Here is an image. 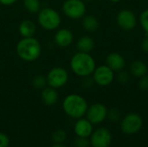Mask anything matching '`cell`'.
<instances>
[{
	"label": "cell",
	"mask_w": 148,
	"mask_h": 147,
	"mask_svg": "<svg viewBox=\"0 0 148 147\" xmlns=\"http://www.w3.org/2000/svg\"><path fill=\"white\" fill-rule=\"evenodd\" d=\"M141 49L145 53L148 54V35H146L145 38L141 42Z\"/></svg>",
	"instance_id": "cell-30"
},
{
	"label": "cell",
	"mask_w": 148,
	"mask_h": 147,
	"mask_svg": "<svg viewBox=\"0 0 148 147\" xmlns=\"http://www.w3.org/2000/svg\"><path fill=\"white\" fill-rule=\"evenodd\" d=\"M18 0H0V3L4 6H10L16 3Z\"/></svg>",
	"instance_id": "cell-31"
},
{
	"label": "cell",
	"mask_w": 148,
	"mask_h": 147,
	"mask_svg": "<svg viewBox=\"0 0 148 147\" xmlns=\"http://www.w3.org/2000/svg\"><path fill=\"white\" fill-rule=\"evenodd\" d=\"M86 116L93 125H99L107 119L108 108L102 103H95L88 107Z\"/></svg>",
	"instance_id": "cell-10"
},
{
	"label": "cell",
	"mask_w": 148,
	"mask_h": 147,
	"mask_svg": "<svg viewBox=\"0 0 148 147\" xmlns=\"http://www.w3.org/2000/svg\"><path fill=\"white\" fill-rule=\"evenodd\" d=\"M109 120H111L112 122H118L121 120V112L116 108V107H113L109 110H108V117H107Z\"/></svg>",
	"instance_id": "cell-23"
},
{
	"label": "cell",
	"mask_w": 148,
	"mask_h": 147,
	"mask_svg": "<svg viewBox=\"0 0 148 147\" xmlns=\"http://www.w3.org/2000/svg\"><path fill=\"white\" fill-rule=\"evenodd\" d=\"M18 57L28 62L36 61L42 54L41 42L36 37H22L16 47Z\"/></svg>",
	"instance_id": "cell-1"
},
{
	"label": "cell",
	"mask_w": 148,
	"mask_h": 147,
	"mask_svg": "<svg viewBox=\"0 0 148 147\" xmlns=\"http://www.w3.org/2000/svg\"><path fill=\"white\" fill-rule=\"evenodd\" d=\"M69 78L68 71L62 67H55L51 68L46 75L48 85L56 89L64 87L68 83Z\"/></svg>",
	"instance_id": "cell-7"
},
{
	"label": "cell",
	"mask_w": 148,
	"mask_h": 147,
	"mask_svg": "<svg viewBox=\"0 0 148 147\" xmlns=\"http://www.w3.org/2000/svg\"><path fill=\"white\" fill-rule=\"evenodd\" d=\"M23 4L25 9L29 13H38L41 8L40 0H23Z\"/></svg>",
	"instance_id": "cell-20"
},
{
	"label": "cell",
	"mask_w": 148,
	"mask_h": 147,
	"mask_svg": "<svg viewBox=\"0 0 148 147\" xmlns=\"http://www.w3.org/2000/svg\"><path fill=\"white\" fill-rule=\"evenodd\" d=\"M54 42L60 48H67L73 43L74 34L67 28L59 29L54 36Z\"/></svg>",
	"instance_id": "cell-12"
},
{
	"label": "cell",
	"mask_w": 148,
	"mask_h": 147,
	"mask_svg": "<svg viewBox=\"0 0 148 147\" xmlns=\"http://www.w3.org/2000/svg\"><path fill=\"white\" fill-rule=\"evenodd\" d=\"M112 3H119V2H121V0H110Z\"/></svg>",
	"instance_id": "cell-33"
},
{
	"label": "cell",
	"mask_w": 148,
	"mask_h": 147,
	"mask_svg": "<svg viewBox=\"0 0 148 147\" xmlns=\"http://www.w3.org/2000/svg\"><path fill=\"white\" fill-rule=\"evenodd\" d=\"M147 72L148 67L147 66V64L140 60H136L133 62L130 65V73L134 77L140 79V77L146 75Z\"/></svg>",
	"instance_id": "cell-17"
},
{
	"label": "cell",
	"mask_w": 148,
	"mask_h": 147,
	"mask_svg": "<svg viewBox=\"0 0 148 147\" xmlns=\"http://www.w3.org/2000/svg\"><path fill=\"white\" fill-rule=\"evenodd\" d=\"M96 68L95 61L89 53L78 51L70 60V68L75 75L80 77L90 76Z\"/></svg>",
	"instance_id": "cell-2"
},
{
	"label": "cell",
	"mask_w": 148,
	"mask_h": 147,
	"mask_svg": "<svg viewBox=\"0 0 148 147\" xmlns=\"http://www.w3.org/2000/svg\"><path fill=\"white\" fill-rule=\"evenodd\" d=\"M92 75L95 83L101 87L110 85L114 79V72L107 65H101L95 68Z\"/></svg>",
	"instance_id": "cell-8"
},
{
	"label": "cell",
	"mask_w": 148,
	"mask_h": 147,
	"mask_svg": "<svg viewBox=\"0 0 148 147\" xmlns=\"http://www.w3.org/2000/svg\"><path fill=\"white\" fill-rule=\"evenodd\" d=\"M65 113L73 119H81L86 115L88 105L85 98L77 94H71L65 97L62 102Z\"/></svg>",
	"instance_id": "cell-3"
},
{
	"label": "cell",
	"mask_w": 148,
	"mask_h": 147,
	"mask_svg": "<svg viewBox=\"0 0 148 147\" xmlns=\"http://www.w3.org/2000/svg\"><path fill=\"white\" fill-rule=\"evenodd\" d=\"M41 98L42 102L47 106H53L58 101V93L56 88L51 87H45L41 93Z\"/></svg>",
	"instance_id": "cell-16"
},
{
	"label": "cell",
	"mask_w": 148,
	"mask_h": 147,
	"mask_svg": "<svg viewBox=\"0 0 148 147\" xmlns=\"http://www.w3.org/2000/svg\"><path fill=\"white\" fill-rule=\"evenodd\" d=\"M117 81L121 84H127L130 81V75L127 71H124V69H123V70L118 72Z\"/></svg>",
	"instance_id": "cell-25"
},
{
	"label": "cell",
	"mask_w": 148,
	"mask_h": 147,
	"mask_svg": "<svg viewBox=\"0 0 148 147\" xmlns=\"http://www.w3.org/2000/svg\"><path fill=\"white\" fill-rule=\"evenodd\" d=\"M82 27L83 29L90 33L96 31L99 29L100 23L98 19L93 15H85L82 17Z\"/></svg>",
	"instance_id": "cell-19"
},
{
	"label": "cell",
	"mask_w": 148,
	"mask_h": 147,
	"mask_svg": "<svg viewBox=\"0 0 148 147\" xmlns=\"http://www.w3.org/2000/svg\"><path fill=\"white\" fill-rule=\"evenodd\" d=\"M84 80L82 81V86L84 88H90L93 86V84L95 83L93 78H90L89 76H87V77H83Z\"/></svg>",
	"instance_id": "cell-29"
},
{
	"label": "cell",
	"mask_w": 148,
	"mask_h": 147,
	"mask_svg": "<svg viewBox=\"0 0 148 147\" xmlns=\"http://www.w3.org/2000/svg\"><path fill=\"white\" fill-rule=\"evenodd\" d=\"M139 21H140V23L142 29H144L146 35H148V9L143 10L140 13Z\"/></svg>",
	"instance_id": "cell-24"
},
{
	"label": "cell",
	"mask_w": 148,
	"mask_h": 147,
	"mask_svg": "<svg viewBox=\"0 0 148 147\" xmlns=\"http://www.w3.org/2000/svg\"><path fill=\"white\" fill-rule=\"evenodd\" d=\"M143 126L142 117L135 113L127 114L121 122V131L127 135H133L139 133Z\"/></svg>",
	"instance_id": "cell-6"
},
{
	"label": "cell",
	"mask_w": 148,
	"mask_h": 147,
	"mask_svg": "<svg viewBox=\"0 0 148 147\" xmlns=\"http://www.w3.org/2000/svg\"><path fill=\"white\" fill-rule=\"evenodd\" d=\"M10 139L5 133H0V147H9Z\"/></svg>",
	"instance_id": "cell-28"
},
{
	"label": "cell",
	"mask_w": 148,
	"mask_h": 147,
	"mask_svg": "<svg viewBox=\"0 0 148 147\" xmlns=\"http://www.w3.org/2000/svg\"><path fill=\"white\" fill-rule=\"evenodd\" d=\"M106 65L108 66L114 73L123 70L126 67V60L122 55L117 52L110 53L106 58Z\"/></svg>",
	"instance_id": "cell-13"
},
{
	"label": "cell",
	"mask_w": 148,
	"mask_h": 147,
	"mask_svg": "<svg viewBox=\"0 0 148 147\" xmlns=\"http://www.w3.org/2000/svg\"><path fill=\"white\" fill-rule=\"evenodd\" d=\"M112 133L106 127L93 131L90 136V145L93 147H109L112 143Z\"/></svg>",
	"instance_id": "cell-9"
},
{
	"label": "cell",
	"mask_w": 148,
	"mask_h": 147,
	"mask_svg": "<svg viewBox=\"0 0 148 147\" xmlns=\"http://www.w3.org/2000/svg\"><path fill=\"white\" fill-rule=\"evenodd\" d=\"M139 88L140 90L142 91H148V75H146L140 78V81H139Z\"/></svg>",
	"instance_id": "cell-27"
},
{
	"label": "cell",
	"mask_w": 148,
	"mask_h": 147,
	"mask_svg": "<svg viewBox=\"0 0 148 147\" xmlns=\"http://www.w3.org/2000/svg\"><path fill=\"white\" fill-rule=\"evenodd\" d=\"M32 85H33L34 88H36L37 89H42V88H44L46 87V85H48L46 76H44L42 75H36L32 79Z\"/></svg>",
	"instance_id": "cell-21"
},
{
	"label": "cell",
	"mask_w": 148,
	"mask_h": 147,
	"mask_svg": "<svg viewBox=\"0 0 148 147\" xmlns=\"http://www.w3.org/2000/svg\"><path fill=\"white\" fill-rule=\"evenodd\" d=\"M93 124L88 119H78L75 124V133L78 137L88 138L93 133Z\"/></svg>",
	"instance_id": "cell-14"
},
{
	"label": "cell",
	"mask_w": 148,
	"mask_h": 147,
	"mask_svg": "<svg viewBox=\"0 0 148 147\" xmlns=\"http://www.w3.org/2000/svg\"><path fill=\"white\" fill-rule=\"evenodd\" d=\"M63 14L70 19H80L86 15V4L83 0H65L62 5Z\"/></svg>",
	"instance_id": "cell-5"
},
{
	"label": "cell",
	"mask_w": 148,
	"mask_h": 147,
	"mask_svg": "<svg viewBox=\"0 0 148 147\" xmlns=\"http://www.w3.org/2000/svg\"><path fill=\"white\" fill-rule=\"evenodd\" d=\"M116 21L119 27L126 31L133 30L138 23L135 13L128 9H124L119 11L116 16Z\"/></svg>",
	"instance_id": "cell-11"
},
{
	"label": "cell",
	"mask_w": 148,
	"mask_h": 147,
	"mask_svg": "<svg viewBox=\"0 0 148 147\" xmlns=\"http://www.w3.org/2000/svg\"><path fill=\"white\" fill-rule=\"evenodd\" d=\"M37 14V22L43 29L52 31L60 27L62 17L55 9L50 7L42 8Z\"/></svg>",
	"instance_id": "cell-4"
},
{
	"label": "cell",
	"mask_w": 148,
	"mask_h": 147,
	"mask_svg": "<svg viewBox=\"0 0 148 147\" xmlns=\"http://www.w3.org/2000/svg\"><path fill=\"white\" fill-rule=\"evenodd\" d=\"M74 145L75 147H88L90 146V140L88 138L84 137H78L75 139Z\"/></svg>",
	"instance_id": "cell-26"
},
{
	"label": "cell",
	"mask_w": 148,
	"mask_h": 147,
	"mask_svg": "<svg viewBox=\"0 0 148 147\" xmlns=\"http://www.w3.org/2000/svg\"><path fill=\"white\" fill-rule=\"evenodd\" d=\"M76 48L80 52L90 53L95 48V41L91 36H83L77 41Z\"/></svg>",
	"instance_id": "cell-18"
},
{
	"label": "cell",
	"mask_w": 148,
	"mask_h": 147,
	"mask_svg": "<svg viewBox=\"0 0 148 147\" xmlns=\"http://www.w3.org/2000/svg\"><path fill=\"white\" fill-rule=\"evenodd\" d=\"M51 147H66L65 146L62 145V144H55L54 146H52Z\"/></svg>",
	"instance_id": "cell-32"
},
{
	"label": "cell",
	"mask_w": 148,
	"mask_h": 147,
	"mask_svg": "<svg viewBox=\"0 0 148 147\" xmlns=\"http://www.w3.org/2000/svg\"><path fill=\"white\" fill-rule=\"evenodd\" d=\"M67 138V133L62 129H57L52 134V139L56 144H62L65 141Z\"/></svg>",
	"instance_id": "cell-22"
},
{
	"label": "cell",
	"mask_w": 148,
	"mask_h": 147,
	"mask_svg": "<svg viewBox=\"0 0 148 147\" xmlns=\"http://www.w3.org/2000/svg\"><path fill=\"white\" fill-rule=\"evenodd\" d=\"M18 32L22 37H32L36 32V26L33 21L25 19L19 23Z\"/></svg>",
	"instance_id": "cell-15"
}]
</instances>
